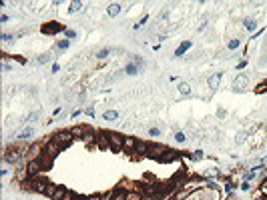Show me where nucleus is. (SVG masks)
<instances>
[{
  "label": "nucleus",
  "mask_w": 267,
  "mask_h": 200,
  "mask_svg": "<svg viewBox=\"0 0 267 200\" xmlns=\"http://www.w3.org/2000/svg\"><path fill=\"white\" fill-rule=\"evenodd\" d=\"M50 140H52V142H56L60 148H66V146H69V144L74 140V134L70 132V130H62V132L52 134V138H50Z\"/></svg>",
  "instance_id": "f257e3e1"
},
{
  "label": "nucleus",
  "mask_w": 267,
  "mask_h": 200,
  "mask_svg": "<svg viewBox=\"0 0 267 200\" xmlns=\"http://www.w3.org/2000/svg\"><path fill=\"white\" fill-rule=\"evenodd\" d=\"M26 154V150H20V148H16V146H12V148H8L6 152H4V162H18L22 156Z\"/></svg>",
  "instance_id": "f03ea898"
},
{
  "label": "nucleus",
  "mask_w": 267,
  "mask_h": 200,
  "mask_svg": "<svg viewBox=\"0 0 267 200\" xmlns=\"http://www.w3.org/2000/svg\"><path fill=\"white\" fill-rule=\"evenodd\" d=\"M107 140H109V148L111 150H121L122 148V136H118L114 132H107Z\"/></svg>",
  "instance_id": "7ed1b4c3"
},
{
  "label": "nucleus",
  "mask_w": 267,
  "mask_h": 200,
  "mask_svg": "<svg viewBox=\"0 0 267 200\" xmlns=\"http://www.w3.org/2000/svg\"><path fill=\"white\" fill-rule=\"evenodd\" d=\"M42 144H38V142H34V144H30V148H28L26 150V158H28V162H30V160H38L40 158V154H42Z\"/></svg>",
  "instance_id": "20e7f679"
},
{
  "label": "nucleus",
  "mask_w": 267,
  "mask_h": 200,
  "mask_svg": "<svg viewBox=\"0 0 267 200\" xmlns=\"http://www.w3.org/2000/svg\"><path fill=\"white\" fill-rule=\"evenodd\" d=\"M42 170V164L38 162V160H30V162H26V172H28V178H34L38 176V172Z\"/></svg>",
  "instance_id": "39448f33"
},
{
  "label": "nucleus",
  "mask_w": 267,
  "mask_h": 200,
  "mask_svg": "<svg viewBox=\"0 0 267 200\" xmlns=\"http://www.w3.org/2000/svg\"><path fill=\"white\" fill-rule=\"evenodd\" d=\"M60 30H66V28L60 26V24H56V22H48L46 26H42V32L44 34H54V32H60Z\"/></svg>",
  "instance_id": "423d86ee"
},
{
  "label": "nucleus",
  "mask_w": 267,
  "mask_h": 200,
  "mask_svg": "<svg viewBox=\"0 0 267 200\" xmlns=\"http://www.w3.org/2000/svg\"><path fill=\"white\" fill-rule=\"evenodd\" d=\"M60 150H62V148L58 146L56 142H52V140H50V142L46 144V148H44V152H46V154H50V156H52V158H56V154H58V152H60Z\"/></svg>",
  "instance_id": "0eeeda50"
},
{
  "label": "nucleus",
  "mask_w": 267,
  "mask_h": 200,
  "mask_svg": "<svg viewBox=\"0 0 267 200\" xmlns=\"http://www.w3.org/2000/svg\"><path fill=\"white\" fill-rule=\"evenodd\" d=\"M109 198L111 200H127V192L122 190V186H117V188L109 194Z\"/></svg>",
  "instance_id": "6e6552de"
},
{
  "label": "nucleus",
  "mask_w": 267,
  "mask_h": 200,
  "mask_svg": "<svg viewBox=\"0 0 267 200\" xmlns=\"http://www.w3.org/2000/svg\"><path fill=\"white\" fill-rule=\"evenodd\" d=\"M137 146H139V142L135 138H131V136H125V138H122V148H125V150H137Z\"/></svg>",
  "instance_id": "1a4fd4ad"
},
{
  "label": "nucleus",
  "mask_w": 267,
  "mask_h": 200,
  "mask_svg": "<svg viewBox=\"0 0 267 200\" xmlns=\"http://www.w3.org/2000/svg\"><path fill=\"white\" fill-rule=\"evenodd\" d=\"M247 82H249V78H247V74H239V76H235V88L237 90H243L245 86H247Z\"/></svg>",
  "instance_id": "9d476101"
},
{
  "label": "nucleus",
  "mask_w": 267,
  "mask_h": 200,
  "mask_svg": "<svg viewBox=\"0 0 267 200\" xmlns=\"http://www.w3.org/2000/svg\"><path fill=\"white\" fill-rule=\"evenodd\" d=\"M191 46H193V44H191V42H189V40H185V42H181V44H179V48H177V50H175V56H177V58H179V56H183V54H185V52H187V50L191 48Z\"/></svg>",
  "instance_id": "9b49d317"
},
{
  "label": "nucleus",
  "mask_w": 267,
  "mask_h": 200,
  "mask_svg": "<svg viewBox=\"0 0 267 200\" xmlns=\"http://www.w3.org/2000/svg\"><path fill=\"white\" fill-rule=\"evenodd\" d=\"M221 76H223L221 72H215V74L209 78V88H211V90H215V88L219 86V82H221Z\"/></svg>",
  "instance_id": "f8f14e48"
},
{
  "label": "nucleus",
  "mask_w": 267,
  "mask_h": 200,
  "mask_svg": "<svg viewBox=\"0 0 267 200\" xmlns=\"http://www.w3.org/2000/svg\"><path fill=\"white\" fill-rule=\"evenodd\" d=\"M175 158H179V154H177V152H173V150H167L159 160H161V162H171V160H175Z\"/></svg>",
  "instance_id": "ddd939ff"
},
{
  "label": "nucleus",
  "mask_w": 267,
  "mask_h": 200,
  "mask_svg": "<svg viewBox=\"0 0 267 200\" xmlns=\"http://www.w3.org/2000/svg\"><path fill=\"white\" fill-rule=\"evenodd\" d=\"M70 132H73L74 136H82V138H84V136H87L88 132H91V130H88L87 126H76V128H73Z\"/></svg>",
  "instance_id": "4468645a"
},
{
  "label": "nucleus",
  "mask_w": 267,
  "mask_h": 200,
  "mask_svg": "<svg viewBox=\"0 0 267 200\" xmlns=\"http://www.w3.org/2000/svg\"><path fill=\"white\" fill-rule=\"evenodd\" d=\"M125 72H127L129 76H135V74H139L141 70H139V66L135 64V62H131V64H127V66H125Z\"/></svg>",
  "instance_id": "2eb2a0df"
},
{
  "label": "nucleus",
  "mask_w": 267,
  "mask_h": 200,
  "mask_svg": "<svg viewBox=\"0 0 267 200\" xmlns=\"http://www.w3.org/2000/svg\"><path fill=\"white\" fill-rule=\"evenodd\" d=\"M56 190H58V184H52V182H48V184H46L44 194H46V196H50V198H52L54 194H56Z\"/></svg>",
  "instance_id": "dca6fc26"
},
{
  "label": "nucleus",
  "mask_w": 267,
  "mask_h": 200,
  "mask_svg": "<svg viewBox=\"0 0 267 200\" xmlns=\"http://www.w3.org/2000/svg\"><path fill=\"white\" fill-rule=\"evenodd\" d=\"M103 118H105V120H109V122H113V120H117V118H118V112H117V110H105Z\"/></svg>",
  "instance_id": "f3484780"
},
{
  "label": "nucleus",
  "mask_w": 267,
  "mask_h": 200,
  "mask_svg": "<svg viewBox=\"0 0 267 200\" xmlns=\"http://www.w3.org/2000/svg\"><path fill=\"white\" fill-rule=\"evenodd\" d=\"M34 134V128L32 126H28V128H24V130H20V134H18V138L20 140H26V138H30V136Z\"/></svg>",
  "instance_id": "a211bd4d"
},
{
  "label": "nucleus",
  "mask_w": 267,
  "mask_h": 200,
  "mask_svg": "<svg viewBox=\"0 0 267 200\" xmlns=\"http://www.w3.org/2000/svg\"><path fill=\"white\" fill-rule=\"evenodd\" d=\"M80 10H82V2H80V0H76V2H70V8H69L70 14H74V12H80Z\"/></svg>",
  "instance_id": "6ab92c4d"
},
{
  "label": "nucleus",
  "mask_w": 267,
  "mask_h": 200,
  "mask_svg": "<svg viewBox=\"0 0 267 200\" xmlns=\"http://www.w3.org/2000/svg\"><path fill=\"white\" fill-rule=\"evenodd\" d=\"M243 24H245V28H247L249 32H253V30L257 28V22H255L253 18H245V20H243Z\"/></svg>",
  "instance_id": "aec40b11"
},
{
  "label": "nucleus",
  "mask_w": 267,
  "mask_h": 200,
  "mask_svg": "<svg viewBox=\"0 0 267 200\" xmlns=\"http://www.w3.org/2000/svg\"><path fill=\"white\" fill-rule=\"evenodd\" d=\"M107 12H109V16H117L118 12H121V4H111Z\"/></svg>",
  "instance_id": "412c9836"
},
{
  "label": "nucleus",
  "mask_w": 267,
  "mask_h": 200,
  "mask_svg": "<svg viewBox=\"0 0 267 200\" xmlns=\"http://www.w3.org/2000/svg\"><path fill=\"white\" fill-rule=\"evenodd\" d=\"M179 92H181V94H185V96H189L191 94V86L187 82H181L179 84Z\"/></svg>",
  "instance_id": "4be33fe9"
},
{
  "label": "nucleus",
  "mask_w": 267,
  "mask_h": 200,
  "mask_svg": "<svg viewBox=\"0 0 267 200\" xmlns=\"http://www.w3.org/2000/svg\"><path fill=\"white\" fill-rule=\"evenodd\" d=\"M109 56H111V50L109 48H103V50L96 52V58H99V60H105V58H109Z\"/></svg>",
  "instance_id": "5701e85b"
},
{
  "label": "nucleus",
  "mask_w": 267,
  "mask_h": 200,
  "mask_svg": "<svg viewBox=\"0 0 267 200\" xmlns=\"http://www.w3.org/2000/svg\"><path fill=\"white\" fill-rule=\"evenodd\" d=\"M70 46V40H58L56 42V50H66Z\"/></svg>",
  "instance_id": "b1692460"
},
{
  "label": "nucleus",
  "mask_w": 267,
  "mask_h": 200,
  "mask_svg": "<svg viewBox=\"0 0 267 200\" xmlns=\"http://www.w3.org/2000/svg\"><path fill=\"white\" fill-rule=\"evenodd\" d=\"M66 194V188H62V186H58V190H56V194L52 196V200H62V196Z\"/></svg>",
  "instance_id": "393cba45"
},
{
  "label": "nucleus",
  "mask_w": 267,
  "mask_h": 200,
  "mask_svg": "<svg viewBox=\"0 0 267 200\" xmlns=\"http://www.w3.org/2000/svg\"><path fill=\"white\" fill-rule=\"evenodd\" d=\"M135 152H141V154L149 152V144H145V142H139V146H137V150H135Z\"/></svg>",
  "instance_id": "a878e982"
},
{
  "label": "nucleus",
  "mask_w": 267,
  "mask_h": 200,
  "mask_svg": "<svg viewBox=\"0 0 267 200\" xmlns=\"http://www.w3.org/2000/svg\"><path fill=\"white\" fill-rule=\"evenodd\" d=\"M147 20H149V16H143V18L139 20L137 24H135V30H139V28H143V26H145V24H147Z\"/></svg>",
  "instance_id": "bb28decb"
},
{
  "label": "nucleus",
  "mask_w": 267,
  "mask_h": 200,
  "mask_svg": "<svg viewBox=\"0 0 267 200\" xmlns=\"http://www.w3.org/2000/svg\"><path fill=\"white\" fill-rule=\"evenodd\" d=\"M127 200H143L141 192H133V194H127Z\"/></svg>",
  "instance_id": "cd10ccee"
},
{
  "label": "nucleus",
  "mask_w": 267,
  "mask_h": 200,
  "mask_svg": "<svg viewBox=\"0 0 267 200\" xmlns=\"http://www.w3.org/2000/svg\"><path fill=\"white\" fill-rule=\"evenodd\" d=\"M239 46H241V40H237V38L229 42V50H235V48H239Z\"/></svg>",
  "instance_id": "c85d7f7f"
},
{
  "label": "nucleus",
  "mask_w": 267,
  "mask_h": 200,
  "mask_svg": "<svg viewBox=\"0 0 267 200\" xmlns=\"http://www.w3.org/2000/svg\"><path fill=\"white\" fill-rule=\"evenodd\" d=\"M133 62H135V64L139 66V70H143V66H145V62H143V58H141V56H135V58H133Z\"/></svg>",
  "instance_id": "c756f323"
},
{
  "label": "nucleus",
  "mask_w": 267,
  "mask_h": 200,
  "mask_svg": "<svg viewBox=\"0 0 267 200\" xmlns=\"http://www.w3.org/2000/svg\"><path fill=\"white\" fill-rule=\"evenodd\" d=\"M175 140H177V142H179V144H183L185 140H187V136H185L183 132H177V134H175Z\"/></svg>",
  "instance_id": "7c9ffc66"
},
{
  "label": "nucleus",
  "mask_w": 267,
  "mask_h": 200,
  "mask_svg": "<svg viewBox=\"0 0 267 200\" xmlns=\"http://www.w3.org/2000/svg\"><path fill=\"white\" fill-rule=\"evenodd\" d=\"M65 34H66V38H69V40H70V38H76V32L73 30V28H66Z\"/></svg>",
  "instance_id": "2f4dec72"
},
{
  "label": "nucleus",
  "mask_w": 267,
  "mask_h": 200,
  "mask_svg": "<svg viewBox=\"0 0 267 200\" xmlns=\"http://www.w3.org/2000/svg\"><path fill=\"white\" fill-rule=\"evenodd\" d=\"M46 62H50V56H48V54H44V56H38V64H46Z\"/></svg>",
  "instance_id": "473e14b6"
},
{
  "label": "nucleus",
  "mask_w": 267,
  "mask_h": 200,
  "mask_svg": "<svg viewBox=\"0 0 267 200\" xmlns=\"http://www.w3.org/2000/svg\"><path fill=\"white\" fill-rule=\"evenodd\" d=\"M74 196H76V194H73L70 190H66V194L62 196V200H74Z\"/></svg>",
  "instance_id": "72a5a7b5"
},
{
  "label": "nucleus",
  "mask_w": 267,
  "mask_h": 200,
  "mask_svg": "<svg viewBox=\"0 0 267 200\" xmlns=\"http://www.w3.org/2000/svg\"><path fill=\"white\" fill-rule=\"evenodd\" d=\"M2 40L4 42H12L14 40V34H2Z\"/></svg>",
  "instance_id": "f704fd0d"
},
{
  "label": "nucleus",
  "mask_w": 267,
  "mask_h": 200,
  "mask_svg": "<svg viewBox=\"0 0 267 200\" xmlns=\"http://www.w3.org/2000/svg\"><path fill=\"white\" fill-rule=\"evenodd\" d=\"M253 178H255V170H251V172H247V174H245V182L253 180Z\"/></svg>",
  "instance_id": "c9c22d12"
},
{
  "label": "nucleus",
  "mask_w": 267,
  "mask_h": 200,
  "mask_svg": "<svg viewBox=\"0 0 267 200\" xmlns=\"http://www.w3.org/2000/svg\"><path fill=\"white\" fill-rule=\"evenodd\" d=\"M159 134H161L159 128H151V130H149V136H159Z\"/></svg>",
  "instance_id": "e433bc0d"
},
{
  "label": "nucleus",
  "mask_w": 267,
  "mask_h": 200,
  "mask_svg": "<svg viewBox=\"0 0 267 200\" xmlns=\"http://www.w3.org/2000/svg\"><path fill=\"white\" fill-rule=\"evenodd\" d=\"M36 118H38V114H36V112H32L30 116H28V122H36Z\"/></svg>",
  "instance_id": "4c0bfd02"
},
{
  "label": "nucleus",
  "mask_w": 267,
  "mask_h": 200,
  "mask_svg": "<svg viewBox=\"0 0 267 200\" xmlns=\"http://www.w3.org/2000/svg\"><path fill=\"white\" fill-rule=\"evenodd\" d=\"M193 158H195V160H199V158H203V150H197V152H195V156H193Z\"/></svg>",
  "instance_id": "58836bf2"
},
{
  "label": "nucleus",
  "mask_w": 267,
  "mask_h": 200,
  "mask_svg": "<svg viewBox=\"0 0 267 200\" xmlns=\"http://www.w3.org/2000/svg\"><path fill=\"white\" fill-rule=\"evenodd\" d=\"M84 112H87V114H88V116H91V118H95V110H92V108H87V110H84Z\"/></svg>",
  "instance_id": "ea45409f"
},
{
  "label": "nucleus",
  "mask_w": 267,
  "mask_h": 200,
  "mask_svg": "<svg viewBox=\"0 0 267 200\" xmlns=\"http://www.w3.org/2000/svg\"><path fill=\"white\" fill-rule=\"evenodd\" d=\"M60 110H62V108H60V106H58V108H54V112H52V116H58V114H60Z\"/></svg>",
  "instance_id": "a19ab883"
},
{
  "label": "nucleus",
  "mask_w": 267,
  "mask_h": 200,
  "mask_svg": "<svg viewBox=\"0 0 267 200\" xmlns=\"http://www.w3.org/2000/svg\"><path fill=\"white\" fill-rule=\"evenodd\" d=\"M58 70H60V66H58L56 62H54V64H52V72H58Z\"/></svg>",
  "instance_id": "79ce46f5"
},
{
  "label": "nucleus",
  "mask_w": 267,
  "mask_h": 200,
  "mask_svg": "<svg viewBox=\"0 0 267 200\" xmlns=\"http://www.w3.org/2000/svg\"><path fill=\"white\" fill-rule=\"evenodd\" d=\"M245 66H247V62H245V60H243V62H239V64H237V68H239V70H241V68H245Z\"/></svg>",
  "instance_id": "37998d69"
},
{
  "label": "nucleus",
  "mask_w": 267,
  "mask_h": 200,
  "mask_svg": "<svg viewBox=\"0 0 267 200\" xmlns=\"http://www.w3.org/2000/svg\"><path fill=\"white\" fill-rule=\"evenodd\" d=\"M87 200H100V196H87Z\"/></svg>",
  "instance_id": "c03bdc74"
},
{
  "label": "nucleus",
  "mask_w": 267,
  "mask_h": 200,
  "mask_svg": "<svg viewBox=\"0 0 267 200\" xmlns=\"http://www.w3.org/2000/svg\"><path fill=\"white\" fill-rule=\"evenodd\" d=\"M265 162H267V156H265Z\"/></svg>",
  "instance_id": "a18cd8bd"
}]
</instances>
